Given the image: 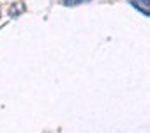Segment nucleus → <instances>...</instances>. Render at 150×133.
I'll list each match as a JSON object with an SVG mask.
<instances>
[{
  "label": "nucleus",
  "instance_id": "nucleus-3",
  "mask_svg": "<svg viewBox=\"0 0 150 133\" xmlns=\"http://www.w3.org/2000/svg\"><path fill=\"white\" fill-rule=\"evenodd\" d=\"M85 2H90V0H62V4L64 6H69V7L80 6V4H85Z\"/></svg>",
  "mask_w": 150,
  "mask_h": 133
},
{
  "label": "nucleus",
  "instance_id": "nucleus-1",
  "mask_svg": "<svg viewBox=\"0 0 150 133\" xmlns=\"http://www.w3.org/2000/svg\"><path fill=\"white\" fill-rule=\"evenodd\" d=\"M131 6L136 7L145 16H150V0H131Z\"/></svg>",
  "mask_w": 150,
  "mask_h": 133
},
{
  "label": "nucleus",
  "instance_id": "nucleus-2",
  "mask_svg": "<svg viewBox=\"0 0 150 133\" xmlns=\"http://www.w3.org/2000/svg\"><path fill=\"white\" fill-rule=\"evenodd\" d=\"M23 11H25V4L21 2V0H18V2H14V4H13V6L9 7V14H11V18H13V16H14V18H16V16H20V14H21Z\"/></svg>",
  "mask_w": 150,
  "mask_h": 133
}]
</instances>
